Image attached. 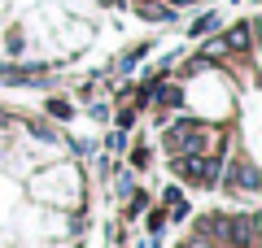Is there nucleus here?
Segmentation results:
<instances>
[{
  "instance_id": "f257e3e1",
  "label": "nucleus",
  "mask_w": 262,
  "mask_h": 248,
  "mask_svg": "<svg viewBox=\"0 0 262 248\" xmlns=\"http://www.w3.org/2000/svg\"><path fill=\"white\" fill-rule=\"evenodd\" d=\"M223 48L227 53H249L253 48V22H236V27L223 35Z\"/></svg>"
},
{
  "instance_id": "f03ea898",
  "label": "nucleus",
  "mask_w": 262,
  "mask_h": 248,
  "mask_svg": "<svg viewBox=\"0 0 262 248\" xmlns=\"http://www.w3.org/2000/svg\"><path fill=\"white\" fill-rule=\"evenodd\" d=\"M214 27H219V13H201L196 22H188V39H201V35H210Z\"/></svg>"
},
{
  "instance_id": "7ed1b4c3",
  "label": "nucleus",
  "mask_w": 262,
  "mask_h": 248,
  "mask_svg": "<svg viewBox=\"0 0 262 248\" xmlns=\"http://www.w3.org/2000/svg\"><path fill=\"white\" fill-rule=\"evenodd\" d=\"M48 113H53V118H75V109H70V101H48Z\"/></svg>"
},
{
  "instance_id": "20e7f679",
  "label": "nucleus",
  "mask_w": 262,
  "mask_h": 248,
  "mask_svg": "<svg viewBox=\"0 0 262 248\" xmlns=\"http://www.w3.org/2000/svg\"><path fill=\"white\" fill-rule=\"evenodd\" d=\"M162 227H166V213H162V209H153V213H149V231H153V235H158Z\"/></svg>"
}]
</instances>
